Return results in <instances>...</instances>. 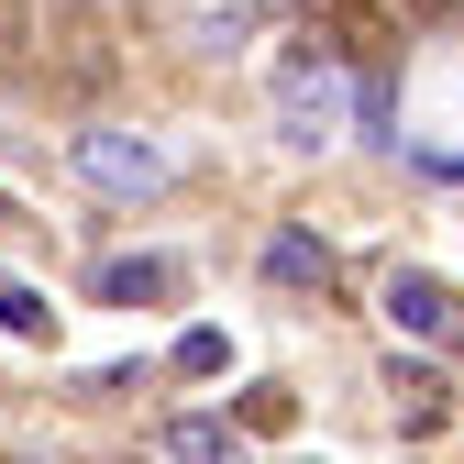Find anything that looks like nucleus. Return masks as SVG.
Masks as SVG:
<instances>
[{
    "mask_svg": "<svg viewBox=\"0 0 464 464\" xmlns=\"http://www.w3.org/2000/svg\"><path fill=\"white\" fill-rule=\"evenodd\" d=\"M78 178L111 188V199H155V188H166V155H155L144 133H78Z\"/></svg>",
    "mask_w": 464,
    "mask_h": 464,
    "instance_id": "1",
    "label": "nucleus"
},
{
    "mask_svg": "<svg viewBox=\"0 0 464 464\" xmlns=\"http://www.w3.org/2000/svg\"><path fill=\"white\" fill-rule=\"evenodd\" d=\"M387 321H398V332H420V343L464 332V310H453V287H442V276H387Z\"/></svg>",
    "mask_w": 464,
    "mask_h": 464,
    "instance_id": "2",
    "label": "nucleus"
},
{
    "mask_svg": "<svg viewBox=\"0 0 464 464\" xmlns=\"http://www.w3.org/2000/svg\"><path fill=\"white\" fill-rule=\"evenodd\" d=\"M89 287H100V299H111V310H166V299H178V287H188V276H178V266H166V255H133V266H100Z\"/></svg>",
    "mask_w": 464,
    "mask_h": 464,
    "instance_id": "3",
    "label": "nucleus"
},
{
    "mask_svg": "<svg viewBox=\"0 0 464 464\" xmlns=\"http://www.w3.org/2000/svg\"><path fill=\"white\" fill-rule=\"evenodd\" d=\"M266 287H332V255L310 244V232H276L266 244Z\"/></svg>",
    "mask_w": 464,
    "mask_h": 464,
    "instance_id": "4",
    "label": "nucleus"
},
{
    "mask_svg": "<svg viewBox=\"0 0 464 464\" xmlns=\"http://www.w3.org/2000/svg\"><path fill=\"white\" fill-rule=\"evenodd\" d=\"M276 111H287V133H332V100H321V67H299V55H287V89H276Z\"/></svg>",
    "mask_w": 464,
    "mask_h": 464,
    "instance_id": "5",
    "label": "nucleus"
},
{
    "mask_svg": "<svg viewBox=\"0 0 464 464\" xmlns=\"http://www.w3.org/2000/svg\"><path fill=\"white\" fill-rule=\"evenodd\" d=\"M0 332H23V343H55V310L34 299V287H12V276H0Z\"/></svg>",
    "mask_w": 464,
    "mask_h": 464,
    "instance_id": "6",
    "label": "nucleus"
},
{
    "mask_svg": "<svg viewBox=\"0 0 464 464\" xmlns=\"http://www.w3.org/2000/svg\"><path fill=\"white\" fill-rule=\"evenodd\" d=\"M166 453H232V420L188 410V420H166Z\"/></svg>",
    "mask_w": 464,
    "mask_h": 464,
    "instance_id": "7",
    "label": "nucleus"
},
{
    "mask_svg": "<svg viewBox=\"0 0 464 464\" xmlns=\"http://www.w3.org/2000/svg\"><path fill=\"white\" fill-rule=\"evenodd\" d=\"M178 365H188V376H221L232 343H221V332H178Z\"/></svg>",
    "mask_w": 464,
    "mask_h": 464,
    "instance_id": "8",
    "label": "nucleus"
},
{
    "mask_svg": "<svg viewBox=\"0 0 464 464\" xmlns=\"http://www.w3.org/2000/svg\"><path fill=\"white\" fill-rule=\"evenodd\" d=\"M23 44H34V0H0V67H12Z\"/></svg>",
    "mask_w": 464,
    "mask_h": 464,
    "instance_id": "9",
    "label": "nucleus"
}]
</instances>
